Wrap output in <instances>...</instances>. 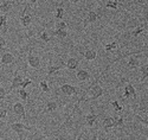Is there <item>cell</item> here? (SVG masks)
Returning <instances> with one entry per match:
<instances>
[{
  "instance_id": "obj_41",
  "label": "cell",
  "mask_w": 148,
  "mask_h": 140,
  "mask_svg": "<svg viewBox=\"0 0 148 140\" xmlns=\"http://www.w3.org/2000/svg\"><path fill=\"white\" fill-rule=\"evenodd\" d=\"M30 1H31V4H36L37 1H38V0H30Z\"/></svg>"
},
{
  "instance_id": "obj_30",
  "label": "cell",
  "mask_w": 148,
  "mask_h": 140,
  "mask_svg": "<svg viewBox=\"0 0 148 140\" xmlns=\"http://www.w3.org/2000/svg\"><path fill=\"white\" fill-rule=\"evenodd\" d=\"M112 106L114 107V110H115V112H122V110H123V107L120 106L119 101H113V102H112Z\"/></svg>"
},
{
  "instance_id": "obj_12",
  "label": "cell",
  "mask_w": 148,
  "mask_h": 140,
  "mask_svg": "<svg viewBox=\"0 0 148 140\" xmlns=\"http://www.w3.org/2000/svg\"><path fill=\"white\" fill-rule=\"evenodd\" d=\"M83 57L87 61H94L97 57V52L95 51V50H87V51H84Z\"/></svg>"
},
{
  "instance_id": "obj_7",
  "label": "cell",
  "mask_w": 148,
  "mask_h": 140,
  "mask_svg": "<svg viewBox=\"0 0 148 140\" xmlns=\"http://www.w3.org/2000/svg\"><path fill=\"white\" fill-rule=\"evenodd\" d=\"M76 77L79 80V81H88L90 80V72L88 70H84V69H81L76 72Z\"/></svg>"
},
{
  "instance_id": "obj_13",
  "label": "cell",
  "mask_w": 148,
  "mask_h": 140,
  "mask_svg": "<svg viewBox=\"0 0 148 140\" xmlns=\"http://www.w3.org/2000/svg\"><path fill=\"white\" fill-rule=\"evenodd\" d=\"M96 120H97V115H96V114H94V113H91V114H89V115L85 117V122H87V125L89 127H92L95 125Z\"/></svg>"
},
{
  "instance_id": "obj_23",
  "label": "cell",
  "mask_w": 148,
  "mask_h": 140,
  "mask_svg": "<svg viewBox=\"0 0 148 140\" xmlns=\"http://www.w3.org/2000/svg\"><path fill=\"white\" fill-rule=\"evenodd\" d=\"M117 49V43L116 42H113V43H109V44H106L104 45V50L107 52H110L113 50H116Z\"/></svg>"
},
{
  "instance_id": "obj_15",
  "label": "cell",
  "mask_w": 148,
  "mask_h": 140,
  "mask_svg": "<svg viewBox=\"0 0 148 140\" xmlns=\"http://www.w3.org/2000/svg\"><path fill=\"white\" fill-rule=\"evenodd\" d=\"M97 18H98V16H97V13L95 11H89L88 12V16H87V21L88 23H95L97 20Z\"/></svg>"
},
{
  "instance_id": "obj_27",
  "label": "cell",
  "mask_w": 148,
  "mask_h": 140,
  "mask_svg": "<svg viewBox=\"0 0 148 140\" xmlns=\"http://www.w3.org/2000/svg\"><path fill=\"white\" fill-rule=\"evenodd\" d=\"M63 16H64V8L63 7H57L56 8V18L63 19Z\"/></svg>"
},
{
  "instance_id": "obj_22",
  "label": "cell",
  "mask_w": 148,
  "mask_h": 140,
  "mask_svg": "<svg viewBox=\"0 0 148 140\" xmlns=\"http://www.w3.org/2000/svg\"><path fill=\"white\" fill-rule=\"evenodd\" d=\"M60 69H62V67H58V66H50V67L47 68V75H49V76H51V75L58 72Z\"/></svg>"
},
{
  "instance_id": "obj_39",
  "label": "cell",
  "mask_w": 148,
  "mask_h": 140,
  "mask_svg": "<svg viewBox=\"0 0 148 140\" xmlns=\"http://www.w3.org/2000/svg\"><path fill=\"white\" fill-rule=\"evenodd\" d=\"M129 96H132V95H130V93H129V90H128L127 88H125V93H123V97H125V99H128Z\"/></svg>"
},
{
  "instance_id": "obj_16",
  "label": "cell",
  "mask_w": 148,
  "mask_h": 140,
  "mask_svg": "<svg viewBox=\"0 0 148 140\" xmlns=\"http://www.w3.org/2000/svg\"><path fill=\"white\" fill-rule=\"evenodd\" d=\"M140 71H141V79H140V82H143V81L148 77V66H141Z\"/></svg>"
},
{
  "instance_id": "obj_21",
  "label": "cell",
  "mask_w": 148,
  "mask_h": 140,
  "mask_svg": "<svg viewBox=\"0 0 148 140\" xmlns=\"http://www.w3.org/2000/svg\"><path fill=\"white\" fill-rule=\"evenodd\" d=\"M123 117H114L113 118V122H114V127H122L123 126Z\"/></svg>"
},
{
  "instance_id": "obj_42",
  "label": "cell",
  "mask_w": 148,
  "mask_h": 140,
  "mask_svg": "<svg viewBox=\"0 0 148 140\" xmlns=\"http://www.w3.org/2000/svg\"><path fill=\"white\" fill-rule=\"evenodd\" d=\"M147 138H148V135H147Z\"/></svg>"
},
{
  "instance_id": "obj_35",
  "label": "cell",
  "mask_w": 148,
  "mask_h": 140,
  "mask_svg": "<svg viewBox=\"0 0 148 140\" xmlns=\"http://www.w3.org/2000/svg\"><path fill=\"white\" fill-rule=\"evenodd\" d=\"M7 117V110L5 108H0V119H5Z\"/></svg>"
},
{
  "instance_id": "obj_8",
  "label": "cell",
  "mask_w": 148,
  "mask_h": 140,
  "mask_svg": "<svg viewBox=\"0 0 148 140\" xmlns=\"http://www.w3.org/2000/svg\"><path fill=\"white\" fill-rule=\"evenodd\" d=\"M78 63H79V61H78L77 58L71 57V58H69V59L66 61L65 66H66V68H68L69 70H75V69L77 68V66H78Z\"/></svg>"
},
{
  "instance_id": "obj_19",
  "label": "cell",
  "mask_w": 148,
  "mask_h": 140,
  "mask_svg": "<svg viewBox=\"0 0 148 140\" xmlns=\"http://www.w3.org/2000/svg\"><path fill=\"white\" fill-rule=\"evenodd\" d=\"M103 127L104 128H113L114 127L113 118H104L103 119Z\"/></svg>"
},
{
  "instance_id": "obj_6",
  "label": "cell",
  "mask_w": 148,
  "mask_h": 140,
  "mask_svg": "<svg viewBox=\"0 0 148 140\" xmlns=\"http://www.w3.org/2000/svg\"><path fill=\"white\" fill-rule=\"evenodd\" d=\"M13 61H14V56H13V55H12L11 52H5V54H3V56H1L0 63H1V64H4V66H8V64H11V63H13Z\"/></svg>"
},
{
  "instance_id": "obj_31",
  "label": "cell",
  "mask_w": 148,
  "mask_h": 140,
  "mask_svg": "<svg viewBox=\"0 0 148 140\" xmlns=\"http://www.w3.org/2000/svg\"><path fill=\"white\" fill-rule=\"evenodd\" d=\"M143 30H145L143 26H139V28H136V29H135V30L132 32V36H133V37H138L139 34H141V33L143 32Z\"/></svg>"
},
{
  "instance_id": "obj_36",
  "label": "cell",
  "mask_w": 148,
  "mask_h": 140,
  "mask_svg": "<svg viewBox=\"0 0 148 140\" xmlns=\"http://www.w3.org/2000/svg\"><path fill=\"white\" fill-rule=\"evenodd\" d=\"M138 120H139L141 123L148 126V118H141V117H138Z\"/></svg>"
},
{
  "instance_id": "obj_33",
  "label": "cell",
  "mask_w": 148,
  "mask_h": 140,
  "mask_svg": "<svg viewBox=\"0 0 148 140\" xmlns=\"http://www.w3.org/2000/svg\"><path fill=\"white\" fill-rule=\"evenodd\" d=\"M30 84H32V81L30 80V79H25V80H23V83H21V88H26L27 86H30Z\"/></svg>"
},
{
  "instance_id": "obj_24",
  "label": "cell",
  "mask_w": 148,
  "mask_h": 140,
  "mask_svg": "<svg viewBox=\"0 0 148 140\" xmlns=\"http://www.w3.org/2000/svg\"><path fill=\"white\" fill-rule=\"evenodd\" d=\"M108 8H113V10H117L119 8V0H110L106 5Z\"/></svg>"
},
{
  "instance_id": "obj_9",
  "label": "cell",
  "mask_w": 148,
  "mask_h": 140,
  "mask_svg": "<svg viewBox=\"0 0 148 140\" xmlns=\"http://www.w3.org/2000/svg\"><path fill=\"white\" fill-rule=\"evenodd\" d=\"M23 80L24 79L20 75H16L13 77V80H12V83H11V90H13V89H17L18 87H20L21 83H23Z\"/></svg>"
},
{
  "instance_id": "obj_2",
  "label": "cell",
  "mask_w": 148,
  "mask_h": 140,
  "mask_svg": "<svg viewBox=\"0 0 148 140\" xmlns=\"http://www.w3.org/2000/svg\"><path fill=\"white\" fill-rule=\"evenodd\" d=\"M27 63H29V66L36 70H38L40 68V59L38 56H36V55H32L31 52L27 55Z\"/></svg>"
},
{
  "instance_id": "obj_25",
  "label": "cell",
  "mask_w": 148,
  "mask_h": 140,
  "mask_svg": "<svg viewBox=\"0 0 148 140\" xmlns=\"http://www.w3.org/2000/svg\"><path fill=\"white\" fill-rule=\"evenodd\" d=\"M126 88L128 89V90H129V93H130V95L133 96V99H135V100H136V92H135V88L133 87V84L132 83H128L127 86H126Z\"/></svg>"
},
{
  "instance_id": "obj_17",
  "label": "cell",
  "mask_w": 148,
  "mask_h": 140,
  "mask_svg": "<svg viewBox=\"0 0 148 140\" xmlns=\"http://www.w3.org/2000/svg\"><path fill=\"white\" fill-rule=\"evenodd\" d=\"M18 95H19V97H20L21 100H24V101H26V100L29 99V92L26 90V88L19 89V90H18Z\"/></svg>"
},
{
  "instance_id": "obj_34",
  "label": "cell",
  "mask_w": 148,
  "mask_h": 140,
  "mask_svg": "<svg viewBox=\"0 0 148 140\" xmlns=\"http://www.w3.org/2000/svg\"><path fill=\"white\" fill-rule=\"evenodd\" d=\"M6 94H7V92H6V89H4L3 87H0V100H3V99H5V97H6Z\"/></svg>"
},
{
  "instance_id": "obj_40",
  "label": "cell",
  "mask_w": 148,
  "mask_h": 140,
  "mask_svg": "<svg viewBox=\"0 0 148 140\" xmlns=\"http://www.w3.org/2000/svg\"><path fill=\"white\" fill-rule=\"evenodd\" d=\"M69 1H70V3H72V4H77V3L79 1V0H69Z\"/></svg>"
},
{
  "instance_id": "obj_26",
  "label": "cell",
  "mask_w": 148,
  "mask_h": 140,
  "mask_svg": "<svg viewBox=\"0 0 148 140\" xmlns=\"http://www.w3.org/2000/svg\"><path fill=\"white\" fill-rule=\"evenodd\" d=\"M39 38L44 42V43H47V42H50V36L47 34V32L46 31H43V32H40V34H39Z\"/></svg>"
},
{
  "instance_id": "obj_28",
  "label": "cell",
  "mask_w": 148,
  "mask_h": 140,
  "mask_svg": "<svg viewBox=\"0 0 148 140\" xmlns=\"http://www.w3.org/2000/svg\"><path fill=\"white\" fill-rule=\"evenodd\" d=\"M39 87H40V89H42V92H44V93H49V86H47V82L46 81H40L39 82Z\"/></svg>"
},
{
  "instance_id": "obj_3",
  "label": "cell",
  "mask_w": 148,
  "mask_h": 140,
  "mask_svg": "<svg viewBox=\"0 0 148 140\" xmlns=\"http://www.w3.org/2000/svg\"><path fill=\"white\" fill-rule=\"evenodd\" d=\"M60 92L63 93L64 95H66V96H72V95L77 94V88L71 86V84L65 83V84H62L60 86Z\"/></svg>"
},
{
  "instance_id": "obj_32",
  "label": "cell",
  "mask_w": 148,
  "mask_h": 140,
  "mask_svg": "<svg viewBox=\"0 0 148 140\" xmlns=\"http://www.w3.org/2000/svg\"><path fill=\"white\" fill-rule=\"evenodd\" d=\"M7 25V16H0V26L6 28Z\"/></svg>"
},
{
  "instance_id": "obj_5",
  "label": "cell",
  "mask_w": 148,
  "mask_h": 140,
  "mask_svg": "<svg viewBox=\"0 0 148 140\" xmlns=\"http://www.w3.org/2000/svg\"><path fill=\"white\" fill-rule=\"evenodd\" d=\"M11 128L17 134H21L24 131H27V130H31L30 127H27V126H25L24 123H21V122H14V123H12L11 125Z\"/></svg>"
},
{
  "instance_id": "obj_37",
  "label": "cell",
  "mask_w": 148,
  "mask_h": 140,
  "mask_svg": "<svg viewBox=\"0 0 148 140\" xmlns=\"http://www.w3.org/2000/svg\"><path fill=\"white\" fill-rule=\"evenodd\" d=\"M5 45H6V41L3 37H0V50H3L5 48Z\"/></svg>"
},
{
  "instance_id": "obj_10",
  "label": "cell",
  "mask_w": 148,
  "mask_h": 140,
  "mask_svg": "<svg viewBox=\"0 0 148 140\" xmlns=\"http://www.w3.org/2000/svg\"><path fill=\"white\" fill-rule=\"evenodd\" d=\"M127 66H128L130 69H136V68H139V66H140L139 58H138V57H134V56L129 57V59H128V62H127Z\"/></svg>"
},
{
  "instance_id": "obj_18",
  "label": "cell",
  "mask_w": 148,
  "mask_h": 140,
  "mask_svg": "<svg viewBox=\"0 0 148 140\" xmlns=\"http://www.w3.org/2000/svg\"><path fill=\"white\" fill-rule=\"evenodd\" d=\"M53 36L58 37V38H66L68 37V32L66 30H59V29H56L53 31Z\"/></svg>"
},
{
  "instance_id": "obj_29",
  "label": "cell",
  "mask_w": 148,
  "mask_h": 140,
  "mask_svg": "<svg viewBox=\"0 0 148 140\" xmlns=\"http://www.w3.org/2000/svg\"><path fill=\"white\" fill-rule=\"evenodd\" d=\"M66 28H68V24L65 23V21H58V23H56V29H59V30H66Z\"/></svg>"
},
{
  "instance_id": "obj_4",
  "label": "cell",
  "mask_w": 148,
  "mask_h": 140,
  "mask_svg": "<svg viewBox=\"0 0 148 140\" xmlns=\"http://www.w3.org/2000/svg\"><path fill=\"white\" fill-rule=\"evenodd\" d=\"M13 113L16 114V115L21 117L23 119H25V118H26L25 107H24V105L20 103V102H16V103L13 105Z\"/></svg>"
},
{
  "instance_id": "obj_14",
  "label": "cell",
  "mask_w": 148,
  "mask_h": 140,
  "mask_svg": "<svg viewBox=\"0 0 148 140\" xmlns=\"http://www.w3.org/2000/svg\"><path fill=\"white\" fill-rule=\"evenodd\" d=\"M20 21H21V25L23 26H29V25L31 24V21H32V19H31V16L30 14H24V16H21L20 17Z\"/></svg>"
},
{
  "instance_id": "obj_38",
  "label": "cell",
  "mask_w": 148,
  "mask_h": 140,
  "mask_svg": "<svg viewBox=\"0 0 148 140\" xmlns=\"http://www.w3.org/2000/svg\"><path fill=\"white\" fill-rule=\"evenodd\" d=\"M148 1V0H133V3L134 4H140V5H143Z\"/></svg>"
},
{
  "instance_id": "obj_11",
  "label": "cell",
  "mask_w": 148,
  "mask_h": 140,
  "mask_svg": "<svg viewBox=\"0 0 148 140\" xmlns=\"http://www.w3.org/2000/svg\"><path fill=\"white\" fill-rule=\"evenodd\" d=\"M13 7V3L12 1H4L1 5H0V11L3 12V13H8V12L12 10Z\"/></svg>"
},
{
  "instance_id": "obj_20",
  "label": "cell",
  "mask_w": 148,
  "mask_h": 140,
  "mask_svg": "<svg viewBox=\"0 0 148 140\" xmlns=\"http://www.w3.org/2000/svg\"><path fill=\"white\" fill-rule=\"evenodd\" d=\"M57 109V103L55 101H47L46 102V110L47 112H55Z\"/></svg>"
},
{
  "instance_id": "obj_1",
  "label": "cell",
  "mask_w": 148,
  "mask_h": 140,
  "mask_svg": "<svg viewBox=\"0 0 148 140\" xmlns=\"http://www.w3.org/2000/svg\"><path fill=\"white\" fill-rule=\"evenodd\" d=\"M102 94H103V88L98 84H95L89 89V100H96L100 96H102Z\"/></svg>"
}]
</instances>
